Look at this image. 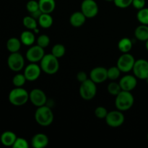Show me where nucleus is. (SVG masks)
<instances>
[{
	"label": "nucleus",
	"mask_w": 148,
	"mask_h": 148,
	"mask_svg": "<svg viewBox=\"0 0 148 148\" xmlns=\"http://www.w3.org/2000/svg\"><path fill=\"white\" fill-rule=\"evenodd\" d=\"M145 80H146V82H147V83L148 84V77L147 78V79H145Z\"/></svg>",
	"instance_id": "40"
},
{
	"label": "nucleus",
	"mask_w": 148,
	"mask_h": 148,
	"mask_svg": "<svg viewBox=\"0 0 148 148\" xmlns=\"http://www.w3.org/2000/svg\"><path fill=\"white\" fill-rule=\"evenodd\" d=\"M95 84L96 83L90 79H88L83 82H81L79 94L84 100L90 101L95 96L97 92V87Z\"/></svg>",
	"instance_id": "5"
},
{
	"label": "nucleus",
	"mask_w": 148,
	"mask_h": 148,
	"mask_svg": "<svg viewBox=\"0 0 148 148\" xmlns=\"http://www.w3.org/2000/svg\"><path fill=\"white\" fill-rule=\"evenodd\" d=\"M51 53L58 59L62 57L65 53V47L62 44H56L52 48Z\"/></svg>",
	"instance_id": "28"
},
{
	"label": "nucleus",
	"mask_w": 148,
	"mask_h": 148,
	"mask_svg": "<svg viewBox=\"0 0 148 148\" xmlns=\"http://www.w3.org/2000/svg\"><path fill=\"white\" fill-rule=\"evenodd\" d=\"M137 84V79L132 75H126L123 77L119 82V85L122 90L131 91L136 88Z\"/></svg>",
	"instance_id": "15"
},
{
	"label": "nucleus",
	"mask_w": 148,
	"mask_h": 148,
	"mask_svg": "<svg viewBox=\"0 0 148 148\" xmlns=\"http://www.w3.org/2000/svg\"><path fill=\"white\" fill-rule=\"evenodd\" d=\"M17 137L12 132H5L1 137V142L5 146H12L15 142Z\"/></svg>",
	"instance_id": "20"
},
{
	"label": "nucleus",
	"mask_w": 148,
	"mask_h": 148,
	"mask_svg": "<svg viewBox=\"0 0 148 148\" xmlns=\"http://www.w3.org/2000/svg\"><path fill=\"white\" fill-rule=\"evenodd\" d=\"M39 9L42 13L50 14L54 10L56 4L54 0H39Z\"/></svg>",
	"instance_id": "18"
},
{
	"label": "nucleus",
	"mask_w": 148,
	"mask_h": 148,
	"mask_svg": "<svg viewBox=\"0 0 148 148\" xmlns=\"http://www.w3.org/2000/svg\"><path fill=\"white\" fill-rule=\"evenodd\" d=\"M134 99L130 91L121 90L116 96L115 105L117 109L121 111H127L132 107Z\"/></svg>",
	"instance_id": "1"
},
{
	"label": "nucleus",
	"mask_w": 148,
	"mask_h": 148,
	"mask_svg": "<svg viewBox=\"0 0 148 148\" xmlns=\"http://www.w3.org/2000/svg\"><path fill=\"white\" fill-rule=\"evenodd\" d=\"M90 77L91 80L95 83H101L108 79V72L106 68L102 66L94 68L90 73Z\"/></svg>",
	"instance_id": "13"
},
{
	"label": "nucleus",
	"mask_w": 148,
	"mask_h": 148,
	"mask_svg": "<svg viewBox=\"0 0 148 148\" xmlns=\"http://www.w3.org/2000/svg\"><path fill=\"white\" fill-rule=\"evenodd\" d=\"M8 66L10 69L14 72H19L24 66V59L20 53L15 52L12 53L8 57Z\"/></svg>",
	"instance_id": "10"
},
{
	"label": "nucleus",
	"mask_w": 148,
	"mask_h": 148,
	"mask_svg": "<svg viewBox=\"0 0 148 148\" xmlns=\"http://www.w3.org/2000/svg\"><path fill=\"white\" fill-rule=\"evenodd\" d=\"M136 38L141 41H146L148 40V25H143L138 26L134 31Z\"/></svg>",
	"instance_id": "19"
},
{
	"label": "nucleus",
	"mask_w": 148,
	"mask_h": 148,
	"mask_svg": "<svg viewBox=\"0 0 148 148\" xmlns=\"http://www.w3.org/2000/svg\"><path fill=\"white\" fill-rule=\"evenodd\" d=\"M107 114H108V111H107L106 108L104 107L99 106L97 107L95 110V116L98 117L99 119H106Z\"/></svg>",
	"instance_id": "33"
},
{
	"label": "nucleus",
	"mask_w": 148,
	"mask_h": 148,
	"mask_svg": "<svg viewBox=\"0 0 148 148\" xmlns=\"http://www.w3.org/2000/svg\"><path fill=\"white\" fill-rule=\"evenodd\" d=\"M40 68L48 75H53L59 70V64L58 58L51 54L44 55L43 59L40 60Z\"/></svg>",
	"instance_id": "3"
},
{
	"label": "nucleus",
	"mask_w": 148,
	"mask_h": 148,
	"mask_svg": "<svg viewBox=\"0 0 148 148\" xmlns=\"http://www.w3.org/2000/svg\"><path fill=\"white\" fill-rule=\"evenodd\" d=\"M107 72H108V78L111 79V80H115V79H118L120 76V73H121V70L119 69L118 66H111L108 69H107Z\"/></svg>",
	"instance_id": "27"
},
{
	"label": "nucleus",
	"mask_w": 148,
	"mask_h": 148,
	"mask_svg": "<svg viewBox=\"0 0 148 148\" xmlns=\"http://www.w3.org/2000/svg\"><path fill=\"white\" fill-rule=\"evenodd\" d=\"M132 5L137 10H141L145 6V0H133Z\"/></svg>",
	"instance_id": "36"
},
{
	"label": "nucleus",
	"mask_w": 148,
	"mask_h": 148,
	"mask_svg": "<svg viewBox=\"0 0 148 148\" xmlns=\"http://www.w3.org/2000/svg\"><path fill=\"white\" fill-rule=\"evenodd\" d=\"M29 99L28 92L25 89L17 88L13 89L9 95V100L12 105L20 106L25 104Z\"/></svg>",
	"instance_id": "4"
},
{
	"label": "nucleus",
	"mask_w": 148,
	"mask_h": 148,
	"mask_svg": "<svg viewBox=\"0 0 148 148\" xmlns=\"http://www.w3.org/2000/svg\"><path fill=\"white\" fill-rule=\"evenodd\" d=\"M86 18L87 17L82 12H76L71 15L69 21L73 27H79L85 23Z\"/></svg>",
	"instance_id": "17"
},
{
	"label": "nucleus",
	"mask_w": 148,
	"mask_h": 148,
	"mask_svg": "<svg viewBox=\"0 0 148 148\" xmlns=\"http://www.w3.org/2000/svg\"><path fill=\"white\" fill-rule=\"evenodd\" d=\"M27 80L25 77L24 75H22V74H17L13 78V84L15 85L17 88H20L21 86H23L25 84V81Z\"/></svg>",
	"instance_id": "30"
},
{
	"label": "nucleus",
	"mask_w": 148,
	"mask_h": 148,
	"mask_svg": "<svg viewBox=\"0 0 148 148\" xmlns=\"http://www.w3.org/2000/svg\"><path fill=\"white\" fill-rule=\"evenodd\" d=\"M107 1H114V0H106Z\"/></svg>",
	"instance_id": "39"
},
{
	"label": "nucleus",
	"mask_w": 148,
	"mask_h": 148,
	"mask_svg": "<svg viewBox=\"0 0 148 148\" xmlns=\"http://www.w3.org/2000/svg\"><path fill=\"white\" fill-rule=\"evenodd\" d=\"M122 90L119 83L116 82H111L108 86V91L111 95L116 96Z\"/></svg>",
	"instance_id": "29"
},
{
	"label": "nucleus",
	"mask_w": 148,
	"mask_h": 148,
	"mask_svg": "<svg viewBox=\"0 0 148 148\" xmlns=\"http://www.w3.org/2000/svg\"><path fill=\"white\" fill-rule=\"evenodd\" d=\"M41 68L35 63H32L27 66L24 72L26 79L28 81H35L39 77Z\"/></svg>",
	"instance_id": "14"
},
{
	"label": "nucleus",
	"mask_w": 148,
	"mask_h": 148,
	"mask_svg": "<svg viewBox=\"0 0 148 148\" xmlns=\"http://www.w3.org/2000/svg\"><path fill=\"white\" fill-rule=\"evenodd\" d=\"M118 47L120 51L122 53H129L132 48V42L128 38H124L119 40L118 43Z\"/></svg>",
	"instance_id": "21"
},
{
	"label": "nucleus",
	"mask_w": 148,
	"mask_h": 148,
	"mask_svg": "<svg viewBox=\"0 0 148 148\" xmlns=\"http://www.w3.org/2000/svg\"><path fill=\"white\" fill-rule=\"evenodd\" d=\"M77 80L80 82H83L84 81H85L86 79H88L87 75L85 74V72H78L77 75Z\"/></svg>",
	"instance_id": "37"
},
{
	"label": "nucleus",
	"mask_w": 148,
	"mask_h": 148,
	"mask_svg": "<svg viewBox=\"0 0 148 148\" xmlns=\"http://www.w3.org/2000/svg\"><path fill=\"white\" fill-rule=\"evenodd\" d=\"M23 25L30 30H35L37 27V23L34 17L32 16H27L23 18Z\"/></svg>",
	"instance_id": "26"
},
{
	"label": "nucleus",
	"mask_w": 148,
	"mask_h": 148,
	"mask_svg": "<svg viewBox=\"0 0 148 148\" xmlns=\"http://www.w3.org/2000/svg\"><path fill=\"white\" fill-rule=\"evenodd\" d=\"M49 144L48 137L44 134H37L32 139V145L35 148H43Z\"/></svg>",
	"instance_id": "16"
},
{
	"label": "nucleus",
	"mask_w": 148,
	"mask_h": 148,
	"mask_svg": "<svg viewBox=\"0 0 148 148\" xmlns=\"http://www.w3.org/2000/svg\"><path fill=\"white\" fill-rule=\"evenodd\" d=\"M106 121L109 127H119L123 124L124 121V116L121 111H112L108 113L106 117Z\"/></svg>",
	"instance_id": "9"
},
{
	"label": "nucleus",
	"mask_w": 148,
	"mask_h": 148,
	"mask_svg": "<svg viewBox=\"0 0 148 148\" xmlns=\"http://www.w3.org/2000/svg\"><path fill=\"white\" fill-rule=\"evenodd\" d=\"M147 140H148V133H147Z\"/></svg>",
	"instance_id": "41"
},
{
	"label": "nucleus",
	"mask_w": 148,
	"mask_h": 148,
	"mask_svg": "<svg viewBox=\"0 0 148 148\" xmlns=\"http://www.w3.org/2000/svg\"><path fill=\"white\" fill-rule=\"evenodd\" d=\"M44 55L43 48L37 45V46H34L28 49L26 53V57H27V60L31 63H36L41 60Z\"/></svg>",
	"instance_id": "12"
},
{
	"label": "nucleus",
	"mask_w": 148,
	"mask_h": 148,
	"mask_svg": "<svg viewBox=\"0 0 148 148\" xmlns=\"http://www.w3.org/2000/svg\"><path fill=\"white\" fill-rule=\"evenodd\" d=\"M12 147L14 148H27L28 144L25 139L17 138Z\"/></svg>",
	"instance_id": "35"
},
{
	"label": "nucleus",
	"mask_w": 148,
	"mask_h": 148,
	"mask_svg": "<svg viewBox=\"0 0 148 148\" xmlns=\"http://www.w3.org/2000/svg\"><path fill=\"white\" fill-rule=\"evenodd\" d=\"M35 119L39 125L42 127H48L53 121V112L48 106H40L35 113Z\"/></svg>",
	"instance_id": "2"
},
{
	"label": "nucleus",
	"mask_w": 148,
	"mask_h": 148,
	"mask_svg": "<svg viewBox=\"0 0 148 148\" xmlns=\"http://www.w3.org/2000/svg\"><path fill=\"white\" fill-rule=\"evenodd\" d=\"M82 12L87 18H92L98 13V6L94 0H84L81 4Z\"/></svg>",
	"instance_id": "8"
},
{
	"label": "nucleus",
	"mask_w": 148,
	"mask_h": 148,
	"mask_svg": "<svg viewBox=\"0 0 148 148\" xmlns=\"http://www.w3.org/2000/svg\"><path fill=\"white\" fill-rule=\"evenodd\" d=\"M137 17L141 24L148 25V8H143L139 10Z\"/></svg>",
	"instance_id": "25"
},
{
	"label": "nucleus",
	"mask_w": 148,
	"mask_h": 148,
	"mask_svg": "<svg viewBox=\"0 0 148 148\" xmlns=\"http://www.w3.org/2000/svg\"><path fill=\"white\" fill-rule=\"evenodd\" d=\"M21 43L20 41L16 38H11L8 40L7 43V48L12 53L17 52L20 49Z\"/></svg>",
	"instance_id": "24"
},
{
	"label": "nucleus",
	"mask_w": 148,
	"mask_h": 148,
	"mask_svg": "<svg viewBox=\"0 0 148 148\" xmlns=\"http://www.w3.org/2000/svg\"><path fill=\"white\" fill-rule=\"evenodd\" d=\"M37 43L38 46L44 49V48L47 47L49 45V43H50V38L46 35H41L38 38Z\"/></svg>",
	"instance_id": "32"
},
{
	"label": "nucleus",
	"mask_w": 148,
	"mask_h": 148,
	"mask_svg": "<svg viewBox=\"0 0 148 148\" xmlns=\"http://www.w3.org/2000/svg\"><path fill=\"white\" fill-rule=\"evenodd\" d=\"M38 23L43 28H49L53 24V18L50 14L42 13L38 18Z\"/></svg>",
	"instance_id": "22"
},
{
	"label": "nucleus",
	"mask_w": 148,
	"mask_h": 148,
	"mask_svg": "<svg viewBox=\"0 0 148 148\" xmlns=\"http://www.w3.org/2000/svg\"><path fill=\"white\" fill-rule=\"evenodd\" d=\"M145 47H146V49L148 51V40H146V44H145Z\"/></svg>",
	"instance_id": "38"
},
{
	"label": "nucleus",
	"mask_w": 148,
	"mask_h": 148,
	"mask_svg": "<svg viewBox=\"0 0 148 148\" xmlns=\"http://www.w3.org/2000/svg\"><path fill=\"white\" fill-rule=\"evenodd\" d=\"M21 42L25 46H31L35 41V36L30 31H24L20 36Z\"/></svg>",
	"instance_id": "23"
},
{
	"label": "nucleus",
	"mask_w": 148,
	"mask_h": 148,
	"mask_svg": "<svg viewBox=\"0 0 148 148\" xmlns=\"http://www.w3.org/2000/svg\"><path fill=\"white\" fill-rule=\"evenodd\" d=\"M29 99L32 103L37 107L43 106L46 104L47 98L43 90L40 89H33L29 94Z\"/></svg>",
	"instance_id": "11"
},
{
	"label": "nucleus",
	"mask_w": 148,
	"mask_h": 148,
	"mask_svg": "<svg viewBox=\"0 0 148 148\" xmlns=\"http://www.w3.org/2000/svg\"><path fill=\"white\" fill-rule=\"evenodd\" d=\"M26 8L27 10L32 14V13L36 12V11L39 10V4L38 1H34V0H30L27 3V5H26Z\"/></svg>",
	"instance_id": "31"
},
{
	"label": "nucleus",
	"mask_w": 148,
	"mask_h": 148,
	"mask_svg": "<svg viewBox=\"0 0 148 148\" xmlns=\"http://www.w3.org/2000/svg\"><path fill=\"white\" fill-rule=\"evenodd\" d=\"M132 70L136 77L140 79H146L148 77V62L145 59L135 61Z\"/></svg>",
	"instance_id": "7"
},
{
	"label": "nucleus",
	"mask_w": 148,
	"mask_h": 148,
	"mask_svg": "<svg viewBox=\"0 0 148 148\" xmlns=\"http://www.w3.org/2000/svg\"><path fill=\"white\" fill-rule=\"evenodd\" d=\"M114 4L119 8H127L132 4L133 0H114Z\"/></svg>",
	"instance_id": "34"
},
{
	"label": "nucleus",
	"mask_w": 148,
	"mask_h": 148,
	"mask_svg": "<svg viewBox=\"0 0 148 148\" xmlns=\"http://www.w3.org/2000/svg\"><path fill=\"white\" fill-rule=\"evenodd\" d=\"M135 59L132 55L128 53H124L121 55L117 62V66L123 72H129L132 70L134 67Z\"/></svg>",
	"instance_id": "6"
}]
</instances>
